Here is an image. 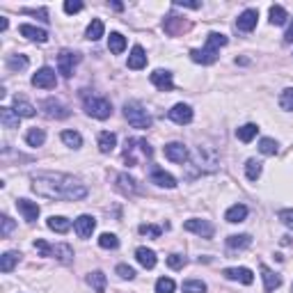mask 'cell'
Here are the masks:
<instances>
[{"label":"cell","mask_w":293,"mask_h":293,"mask_svg":"<svg viewBox=\"0 0 293 293\" xmlns=\"http://www.w3.org/2000/svg\"><path fill=\"white\" fill-rule=\"evenodd\" d=\"M32 190L46 199H67L78 201L87 197L85 183L67 174H35L32 177Z\"/></svg>","instance_id":"6da1fadb"},{"label":"cell","mask_w":293,"mask_h":293,"mask_svg":"<svg viewBox=\"0 0 293 293\" xmlns=\"http://www.w3.org/2000/svg\"><path fill=\"white\" fill-rule=\"evenodd\" d=\"M124 117L128 119L133 128H149L151 126V114L142 108V103L137 101H126L124 103Z\"/></svg>","instance_id":"7a4b0ae2"},{"label":"cell","mask_w":293,"mask_h":293,"mask_svg":"<svg viewBox=\"0 0 293 293\" xmlns=\"http://www.w3.org/2000/svg\"><path fill=\"white\" fill-rule=\"evenodd\" d=\"M35 250L39 252L41 256H55L62 263H69L73 259V250L67 245V243H60V245H48L44 238H37L35 241Z\"/></svg>","instance_id":"3957f363"},{"label":"cell","mask_w":293,"mask_h":293,"mask_svg":"<svg viewBox=\"0 0 293 293\" xmlns=\"http://www.w3.org/2000/svg\"><path fill=\"white\" fill-rule=\"evenodd\" d=\"M85 112L94 119H108L112 114V103L103 96H85Z\"/></svg>","instance_id":"277c9868"},{"label":"cell","mask_w":293,"mask_h":293,"mask_svg":"<svg viewBox=\"0 0 293 293\" xmlns=\"http://www.w3.org/2000/svg\"><path fill=\"white\" fill-rule=\"evenodd\" d=\"M195 165L199 169H206V172H213V169H218L220 160H218V154H215L213 146H197V151H195Z\"/></svg>","instance_id":"5b68a950"},{"label":"cell","mask_w":293,"mask_h":293,"mask_svg":"<svg viewBox=\"0 0 293 293\" xmlns=\"http://www.w3.org/2000/svg\"><path fill=\"white\" fill-rule=\"evenodd\" d=\"M80 62V55L78 53H71V50H62L57 55V71L62 73L64 78H69L73 73V67Z\"/></svg>","instance_id":"8992f818"},{"label":"cell","mask_w":293,"mask_h":293,"mask_svg":"<svg viewBox=\"0 0 293 293\" xmlns=\"http://www.w3.org/2000/svg\"><path fill=\"white\" fill-rule=\"evenodd\" d=\"M55 82H57V76L50 67H41L39 71L32 76V85L35 87H41V90H53Z\"/></svg>","instance_id":"52a82bcc"},{"label":"cell","mask_w":293,"mask_h":293,"mask_svg":"<svg viewBox=\"0 0 293 293\" xmlns=\"http://www.w3.org/2000/svg\"><path fill=\"white\" fill-rule=\"evenodd\" d=\"M183 229H186V231L197 233V236H201V238H211V236H213V224H211L209 220L192 218V220H188V222L183 224Z\"/></svg>","instance_id":"ba28073f"},{"label":"cell","mask_w":293,"mask_h":293,"mask_svg":"<svg viewBox=\"0 0 293 293\" xmlns=\"http://www.w3.org/2000/svg\"><path fill=\"white\" fill-rule=\"evenodd\" d=\"M165 158L172 160V163H186L188 160V149L183 142H169V144H165Z\"/></svg>","instance_id":"9c48e42d"},{"label":"cell","mask_w":293,"mask_h":293,"mask_svg":"<svg viewBox=\"0 0 293 293\" xmlns=\"http://www.w3.org/2000/svg\"><path fill=\"white\" fill-rule=\"evenodd\" d=\"M163 30L167 32V35L177 37V35H183L186 30H190V23L183 21L181 16H167L163 21Z\"/></svg>","instance_id":"30bf717a"},{"label":"cell","mask_w":293,"mask_h":293,"mask_svg":"<svg viewBox=\"0 0 293 293\" xmlns=\"http://www.w3.org/2000/svg\"><path fill=\"white\" fill-rule=\"evenodd\" d=\"M167 114H169V119H172L174 124H181V126L192 122V108L186 105V103H177Z\"/></svg>","instance_id":"8fae6325"},{"label":"cell","mask_w":293,"mask_h":293,"mask_svg":"<svg viewBox=\"0 0 293 293\" xmlns=\"http://www.w3.org/2000/svg\"><path fill=\"white\" fill-rule=\"evenodd\" d=\"M151 82H154L156 87H158L160 92H172L174 90V80H172V73L169 71H163V69H156L154 73H151Z\"/></svg>","instance_id":"7c38bea8"},{"label":"cell","mask_w":293,"mask_h":293,"mask_svg":"<svg viewBox=\"0 0 293 293\" xmlns=\"http://www.w3.org/2000/svg\"><path fill=\"white\" fill-rule=\"evenodd\" d=\"M192 62L197 64H213L218 60V50L211 48V46H204V48H192L190 50Z\"/></svg>","instance_id":"4fadbf2b"},{"label":"cell","mask_w":293,"mask_h":293,"mask_svg":"<svg viewBox=\"0 0 293 293\" xmlns=\"http://www.w3.org/2000/svg\"><path fill=\"white\" fill-rule=\"evenodd\" d=\"M41 108L46 110V114H48L50 119H67L69 117L67 105H62L60 101H55V99H46L44 103H41Z\"/></svg>","instance_id":"5bb4252c"},{"label":"cell","mask_w":293,"mask_h":293,"mask_svg":"<svg viewBox=\"0 0 293 293\" xmlns=\"http://www.w3.org/2000/svg\"><path fill=\"white\" fill-rule=\"evenodd\" d=\"M73 229H76V233L80 238H90L92 231L96 229V220L92 218V215H80V218L73 222Z\"/></svg>","instance_id":"9a60e30c"},{"label":"cell","mask_w":293,"mask_h":293,"mask_svg":"<svg viewBox=\"0 0 293 293\" xmlns=\"http://www.w3.org/2000/svg\"><path fill=\"white\" fill-rule=\"evenodd\" d=\"M256 18H259V12H256V9H245V12L238 16L236 27L243 32H252L256 27Z\"/></svg>","instance_id":"2e32d148"},{"label":"cell","mask_w":293,"mask_h":293,"mask_svg":"<svg viewBox=\"0 0 293 293\" xmlns=\"http://www.w3.org/2000/svg\"><path fill=\"white\" fill-rule=\"evenodd\" d=\"M151 183H156V186H160V188H174L177 186V179L169 172H165V169L154 167L151 169Z\"/></svg>","instance_id":"e0dca14e"},{"label":"cell","mask_w":293,"mask_h":293,"mask_svg":"<svg viewBox=\"0 0 293 293\" xmlns=\"http://www.w3.org/2000/svg\"><path fill=\"white\" fill-rule=\"evenodd\" d=\"M16 209L21 211V215L27 220V222H35V220L39 218V206H37L35 201H30V199H18Z\"/></svg>","instance_id":"ac0fdd59"},{"label":"cell","mask_w":293,"mask_h":293,"mask_svg":"<svg viewBox=\"0 0 293 293\" xmlns=\"http://www.w3.org/2000/svg\"><path fill=\"white\" fill-rule=\"evenodd\" d=\"M222 275L227 279H238V282H243V284H252V282H254V273H252L250 268H227Z\"/></svg>","instance_id":"d6986e66"},{"label":"cell","mask_w":293,"mask_h":293,"mask_svg":"<svg viewBox=\"0 0 293 293\" xmlns=\"http://www.w3.org/2000/svg\"><path fill=\"white\" fill-rule=\"evenodd\" d=\"M18 32H21L23 37H27V39H32V41H39V44H44V41H48V32H46V30H41V27L27 25V23H23V25L18 27Z\"/></svg>","instance_id":"ffe728a7"},{"label":"cell","mask_w":293,"mask_h":293,"mask_svg":"<svg viewBox=\"0 0 293 293\" xmlns=\"http://www.w3.org/2000/svg\"><path fill=\"white\" fill-rule=\"evenodd\" d=\"M135 259H137V263L142 266V268H146V270H151L156 266V252L154 250H149V247H137L135 250Z\"/></svg>","instance_id":"44dd1931"},{"label":"cell","mask_w":293,"mask_h":293,"mask_svg":"<svg viewBox=\"0 0 293 293\" xmlns=\"http://www.w3.org/2000/svg\"><path fill=\"white\" fill-rule=\"evenodd\" d=\"M146 67V53L142 46H133L131 55H128V69H144Z\"/></svg>","instance_id":"7402d4cb"},{"label":"cell","mask_w":293,"mask_h":293,"mask_svg":"<svg viewBox=\"0 0 293 293\" xmlns=\"http://www.w3.org/2000/svg\"><path fill=\"white\" fill-rule=\"evenodd\" d=\"M117 146V135L110 131H101L99 133V151L101 154H110Z\"/></svg>","instance_id":"603a6c76"},{"label":"cell","mask_w":293,"mask_h":293,"mask_svg":"<svg viewBox=\"0 0 293 293\" xmlns=\"http://www.w3.org/2000/svg\"><path fill=\"white\" fill-rule=\"evenodd\" d=\"M261 277H263V286L266 291H275V288L282 284V277H279L277 273H273V270L268 268V266H261Z\"/></svg>","instance_id":"cb8c5ba5"},{"label":"cell","mask_w":293,"mask_h":293,"mask_svg":"<svg viewBox=\"0 0 293 293\" xmlns=\"http://www.w3.org/2000/svg\"><path fill=\"white\" fill-rule=\"evenodd\" d=\"M46 224H48V229L55 233H67L69 229H71V220L62 218V215H50Z\"/></svg>","instance_id":"d4e9b609"},{"label":"cell","mask_w":293,"mask_h":293,"mask_svg":"<svg viewBox=\"0 0 293 293\" xmlns=\"http://www.w3.org/2000/svg\"><path fill=\"white\" fill-rule=\"evenodd\" d=\"M245 218H247V206H243V204L229 206L227 213H224V220H227V222H243Z\"/></svg>","instance_id":"484cf974"},{"label":"cell","mask_w":293,"mask_h":293,"mask_svg":"<svg viewBox=\"0 0 293 293\" xmlns=\"http://www.w3.org/2000/svg\"><path fill=\"white\" fill-rule=\"evenodd\" d=\"M0 122H3L5 128H18L21 117H18L12 108H7V105H5V108H0Z\"/></svg>","instance_id":"4316f807"},{"label":"cell","mask_w":293,"mask_h":293,"mask_svg":"<svg viewBox=\"0 0 293 293\" xmlns=\"http://www.w3.org/2000/svg\"><path fill=\"white\" fill-rule=\"evenodd\" d=\"M103 32H105L103 21H101V18H92V23L87 25L85 37H87L90 41H96V39H101V37H103Z\"/></svg>","instance_id":"83f0119b"},{"label":"cell","mask_w":293,"mask_h":293,"mask_svg":"<svg viewBox=\"0 0 293 293\" xmlns=\"http://www.w3.org/2000/svg\"><path fill=\"white\" fill-rule=\"evenodd\" d=\"M14 112H16L18 117H35L37 110H35V105L27 103L25 99H18L16 96V99H14Z\"/></svg>","instance_id":"f1b7e54d"},{"label":"cell","mask_w":293,"mask_h":293,"mask_svg":"<svg viewBox=\"0 0 293 293\" xmlns=\"http://www.w3.org/2000/svg\"><path fill=\"white\" fill-rule=\"evenodd\" d=\"M227 245L231 247V250H245V247H250L252 245V238L247 236V233H233V236H229L227 238Z\"/></svg>","instance_id":"f546056e"},{"label":"cell","mask_w":293,"mask_h":293,"mask_svg":"<svg viewBox=\"0 0 293 293\" xmlns=\"http://www.w3.org/2000/svg\"><path fill=\"white\" fill-rule=\"evenodd\" d=\"M87 282L96 293H105V275L101 270H94V273L87 275Z\"/></svg>","instance_id":"4dcf8cb0"},{"label":"cell","mask_w":293,"mask_h":293,"mask_svg":"<svg viewBox=\"0 0 293 293\" xmlns=\"http://www.w3.org/2000/svg\"><path fill=\"white\" fill-rule=\"evenodd\" d=\"M108 48H110V53H114V55L124 53V48H126V39H124L119 32H112V35L108 37Z\"/></svg>","instance_id":"1f68e13d"},{"label":"cell","mask_w":293,"mask_h":293,"mask_svg":"<svg viewBox=\"0 0 293 293\" xmlns=\"http://www.w3.org/2000/svg\"><path fill=\"white\" fill-rule=\"evenodd\" d=\"M256 131H259L256 124H245V126L236 128V137L241 142H252V140H254V135H256Z\"/></svg>","instance_id":"d6a6232c"},{"label":"cell","mask_w":293,"mask_h":293,"mask_svg":"<svg viewBox=\"0 0 293 293\" xmlns=\"http://www.w3.org/2000/svg\"><path fill=\"white\" fill-rule=\"evenodd\" d=\"M18 256L21 254H16V252H5V254L0 256V270H3V273H12V268L18 263Z\"/></svg>","instance_id":"836d02e7"},{"label":"cell","mask_w":293,"mask_h":293,"mask_svg":"<svg viewBox=\"0 0 293 293\" xmlns=\"http://www.w3.org/2000/svg\"><path fill=\"white\" fill-rule=\"evenodd\" d=\"M286 18H288V14L282 5H273V7H270V23H273V25H282V23H286Z\"/></svg>","instance_id":"e575fe53"},{"label":"cell","mask_w":293,"mask_h":293,"mask_svg":"<svg viewBox=\"0 0 293 293\" xmlns=\"http://www.w3.org/2000/svg\"><path fill=\"white\" fill-rule=\"evenodd\" d=\"M44 140H46V133L41 131V128H32V131L25 133V142L30 146H41V144H44Z\"/></svg>","instance_id":"d590c367"},{"label":"cell","mask_w":293,"mask_h":293,"mask_svg":"<svg viewBox=\"0 0 293 293\" xmlns=\"http://www.w3.org/2000/svg\"><path fill=\"white\" fill-rule=\"evenodd\" d=\"M25 67H27L25 55H9V57H7V69H9V71H23Z\"/></svg>","instance_id":"8d00e7d4"},{"label":"cell","mask_w":293,"mask_h":293,"mask_svg":"<svg viewBox=\"0 0 293 293\" xmlns=\"http://www.w3.org/2000/svg\"><path fill=\"white\" fill-rule=\"evenodd\" d=\"M62 142L67 146H73V149H78V146H82V137L78 131H64L62 133Z\"/></svg>","instance_id":"74e56055"},{"label":"cell","mask_w":293,"mask_h":293,"mask_svg":"<svg viewBox=\"0 0 293 293\" xmlns=\"http://www.w3.org/2000/svg\"><path fill=\"white\" fill-rule=\"evenodd\" d=\"M227 35H222V32H211L209 37H206V46H211V48L220 50V46H227Z\"/></svg>","instance_id":"f35d334b"},{"label":"cell","mask_w":293,"mask_h":293,"mask_svg":"<svg viewBox=\"0 0 293 293\" xmlns=\"http://www.w3.org/2000/svg\"><path fill=\"white\" fill-rule=\"evenodd\" d=\"M245 174H247L250 181H256V179L261 177V163H259V160H254V158L247 160V163H245Z\"/></svg>","instance_id":"ab89813d"},{"label":"cell","mask_w":293,"mask_h":293,"mask_svg":"<svg viewBox=\"0 0 293 293\" xmlns=\"http://www.w3.org/2000/svg\"><path fill=\"white\" fill-rule=\"evenodd\" d=\"M183 293H206V284L201 279H188L183 282Z\"/></svg>","instance_id":"60d3db41"},{"label":"cell","mask_w":293,"mask_h":293,"mask_svg":"<svg viewBox=\"0 0 293 293\" xmlns=\"http://www.w3.org/2000/svg\"><path fill=\"white\" fill-rule=\"evenodd\" d=\"M99 245L103 247V250H114V247H119V238L114 236V233H101Z\"/></svg>","instance_id":"b9f144b4"},{"label":"cell","mask_w":293,"mask_h":293,"mask_svg":"<svg viewBox=\"0 0 293 293\" xmlns=\"http://www.w3.org/2000/svg\"><path fill=\"white\" fill-rule=\"evenodd\" d=\"M174 288H177V284L169 277H160L156 282V293H174Z\"/></svg>","instance_id":"7bdbcfd3"},{"label":"cell","mask_w":293,"mask_h":293,"mask_svg":"<svg viewBox=\"0 0 293 293\" xmlns=\"http://www.w3.org/2000/svg\"><path fill=\"white\" fill-rule=\"evenodd\" d=\"M259 151L266 156H275L277 154V142L270 140V137H263V140L259 142Z\"/></svg>","instance_id":"ee69618b"},{"label":"cell","mask_w":293,"mask_h":293,"mask_svg":"<svg viewBox=\"0 0 293 293\" xmlns=\"http://www.w3.org/2000/svg\"><path fill=\"white\" fill-rule=\"evenodd\" d=\"M119 188H122L124 192H135V179H131L128 174H119Z\"/></svg>","instance_id":"f6af8a7d"},{"label":"cell","mask_w":293,"mask_h":293,"mask_svg":"<svg viewBox=\"0 0 293 293\" xmlns=\"http://www.w3.org/2000/svg\"><path fill=\"white\" fill-rule=\"evenodd\" d=\"M279 105H282V110H293V87H288V90L282 92Z\"/></svg>","instance_id":"bcb514c9"},{"label":"cell","mask_w":293,"mask_h":293,"mask_svg":"<svg viewBox=\"0 0 293 293\" xmlns=\"http://www.w3.org/2000/svg\"><path fill=\"white\" fill-rule=\"evenodd\" d=\"M140 233L142 236H149V238H158L163 233V229L156 227V224H140Z\"/></svg>","instance_id":"7dc6e473"},{"label":"cell","mask_w":293,"mask_h":293,"mask_svg":"<svg viewBox=\"0 0 293 293\" xmlns=\"http://www.w3.org/2000/svg\"><path fill=\"white\" fill-rule=\"evenodd\" d=\"M167 266H169V268H174V270L183 268V266H186V256H181V254H169V256H167Z\"/></svg>","instance_id":"c3c4849f"},{"label":"cell","mask_w":293,"mask_h":293,"mask_svg":"<svg viewBox=\"0 0 293 293\" xmlns=\"http://www.w3.org/2000/svg\"><path fill=\"white\" fill-rule=\"evenodd\" d=\"M117 275L122 279H133V277H135V270H133L131 266H126V263H119L117 266Z\"/></svg>","instance_id":"681fc988"},{"label":"cell","mask_w":293,"mask_h":293,"mask_svg":"<svg viewBox=\"0 0 293 293\" xmlns=\"http://www.w3.org/2000/svg\"><path fill=\"white\" fill-rule=\"evenodd\" d=\"M80 9H82L80 0H67V3H64V12L67 14H76V12H80Z\"/></svg>","instance_id":"f907efd6"},{"label":"cell","mask_w":293,"mask_h":293,"mask_svg":"<svg viewBox=\"0 0 293 293\" xmlns=\"http://www.w3.org/2000/svg\"><path fill=\"white\" fill-rule=\"evenodd\" d=\"M137 146H140V151L146 156V158H151V156H154V149H151V144L146 140H137Z\"/></svg>","instance_id":"816d5d0a"},{"label":"cell","mask_w":293,"mask_h":293,"mask_svg":"<svg viewBox=\"0 0 293 293\" xmlns=\"http://www.w3.org/2000/svg\"><path fill=\"white\" fill-rule=\"evenodd\" d=\"M279 220H282L286 227L293 229V211H282V213H279Z\"/></svg>","instance_id":"f5cc1de1"},{"label":"cell","mask_w":293,"mask_h":293,"mask_svg":"<svg viewBox=\"0 0 293 293\" xmlns=\"http://www.w3.org/2000/svg\"><path fill=\"white\" fill-rule=\"evenodd\" d=\"M14 229V222H12V218H7V215H3V236H9V231Z\"/></svg>","instance_id":"db71d44e"},{"label":"cell","mask_w":293,"mask_h":293,"mask_svg":"<svg viewBox=\"0 0 293 293\" xmlns=\"http://www.w3.org/2000/svg\"><path fill=\"white\" fill-rule=\"evenodd\" d=\"M174 5H177V7H188V9H199L201 7L199 3H186V0H177Z\"/></svg>","instance_id":"11a10c76"},{"label":"cell","mask_w":293,"mask_h":293,"mask_svg":"<svg viewBox=\"0 0 293 293\" xmlns=\"http://www.w3.org/2000/svg\"><path fill=\"white\" fill-rule=\"evenodd\" d=\"M284 41H286V44H291V41H293V23H291V25H288L286 35H284Z\"/></svg>","instance_id":"9f6ffc18"},{"label":"cell","mask_w":293,"mask_h":293,"mask_svg":"<svg viewBox=\"0 0 293 293\" xmlns=\"http://www.w3.org/2000/svg\"><path fill=\"white\" fill-rule=\"evenodd\" d=\"M0 30H7V18L0 16Z\"/></svg>","instance_id":"6f0895ef"}]
</instances>
